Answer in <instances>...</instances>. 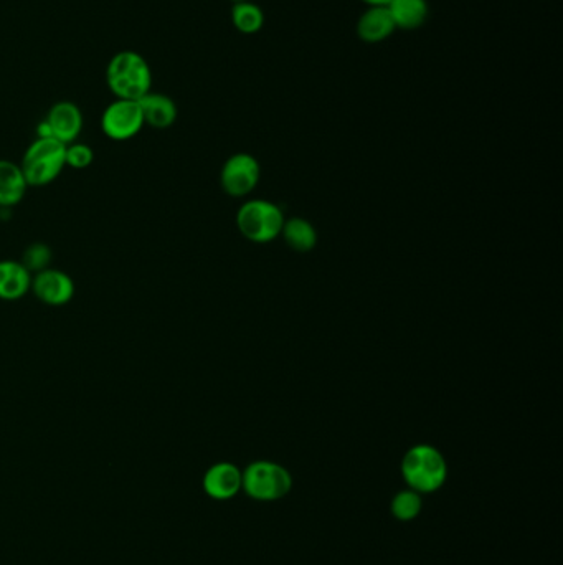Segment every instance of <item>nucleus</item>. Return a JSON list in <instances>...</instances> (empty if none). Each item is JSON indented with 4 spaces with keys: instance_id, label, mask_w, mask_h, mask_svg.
Here are the masks:
<instances>
[{
    "instance_id": "f257e3e1",
    "label": "nucleus",
    "mask_w": 563,
    "mask_h": 565,
    "mask_svg": "<svg viewBox=\"0 0 563 565\" xmlns=\"http://www.w3.org/2000/svg\"><path fill=\"white\" fill-rule=\"evenodd\" d=\"M106 81L118 100L139 101L151 91V67L138 52L124 50L109 60Z\"/></svg>"
},
{
    "instance_id": "f03ea898",
    "label": "nucleus",
    "mask_w": 563,
    "mask_h": 565,
    "mask_svg": "<svg viewBox=\"0 0 563 565\" xmlns=\"http://www.w3.org/2000/svg\"><path fill=\"white\" fill-rule=\"evenodd\" d=\"M403 480L408 488L420 494L435 493L445 485L448 465L440 450L431 445H415L403 456Z\"/></svg>"
},
{
    "instance_id": "7ed1b4c3",
    "label": "nucleus",
    "mask_w": 563,
    "mask_h": 565,
    "mask_svg": "<svg viewBox=\"0 0 563 565\" xmlns=\"http://www.w3.org/2000/svg\"><path fill=\"white\" fill-rule=\"evenodd\" d=\"M67 146L55 138H37L25 151L20 167L29 187H42L52 184L63 169Z\"/></svg>"
},
{
    "instance_id": "20e7f679",
    "label": "nucleus",
    "mask_w": 563,
    "mask_h": 565,
    "mask_svg": "<svg viewBox=\"0 0 563 565\" xmlns=\"http://www.w3.org/2000/svg\"><path fill=\"white\" fill-rule=\"evenodd\" d=\"M291 488V473L275 461H253L242 471V490L256 501H278Z\"/></svg>"
},
{
    "instance_id": "39448f33",
    "label": "nucleus",
    "mask_w": 563,
    "mask_h": 565,
    "mask_svg": "<svg viewBox=\"0 0 563 565\" xmlns=\"http://www.w3.org/2000/svg\"><path fill=\"white\" fill-rule=\"evenodd\" d=\"M283 210L268 200H250L238 210L237 227L243 237L266 243L280 237L284 225Z\"/></svg>"
},
{
    "instance_id": "423d86ee",
    "label": "nucleus",
    "mask_w": 563,
    "mask_h": 565,
    "mask_svg": "<svg viewBox=\"0 0 563 565\" xmlns=\"http://www.w3.org/2000/svg\"><path fill=\"white\" fill-rule=\"evenodd\" d=\"M144 126L146 124L139 101L116 98L101 116V129L106 138L113 141H129L136 138Z\"/></svg>"
},
{
    "instance_id": "0eeeda50",
    "label": "nucleus",
    "mask_w": 563,
    "mask_h": 565,
    "mask_svg": "<svg viewBox=\"0 0 563 565\" xmlns=\"http://www.w3.org/2000/svg\"><path fill=\"white\" fill-rule=\"evenodd\" d=\"M260 162L247 152H238L223 164L220 184L232 197H245L260 182Z\"/></svg>"
},
{
    "instance_id": "6e6552de",
    "label": "nucleus",
    "mask_w": 563,
    "mask_h": 565,
    "mask_svg": "<svg viewBox=\"0 0 563 565\" xmlns=\"http://www.w3.org/2000/svg\"><path fill=\"white\" fill-rule=\"evenodd\" d=\"M30 291L38 301L48 306H63L70 303L75 296V283L65 271L58 268H45L32 276Z\"/></svg>"
},
{
    "instance_id": "1a4fd4ad",
    "label": "nucleus",
    "mask_w": 563,
    "mask_h": 565,
    "mask_svg": "<svg viewBox=\"0 0 563 565\" xmlns=\"http://www.w3.org/2000/svg\"><path fill=\"white\" fill-rule=\"evenodd\" d=\"M45 123L50 128L52 138L57 139L60 143H75L83 129V113L80 108L71 103V101H60L57 105H53L48 111Z\"/></svg>"
},
{
    "instance_id": "9d476101",
    "label": "nucleus",
    "mask_w": 563,
    "mask_h": 565,
    "mask_svg": "<svg viewBox=\"0 0 563 565\" xmlns=\"http://www.w3.org/2000/svg\"><path fill=\"white\" fill-rule=\"evenodd\" d=\"M202 485L210 498L227 501L242 491V471L233 463L220 461L205 471Z\"/></svg>"
},
{
    "instance_id": "9b49d317",
    "label": "nucleus",
    "mask_w": 563,
    "mask_h": 565,
    "mask_svg": "<svg viewBox=\"0 0 563 565\" xmlns=\"http://www.w3.org/2000/svg\"><path fill=\"white\" fill-rule=\"evenodd\" d=\"M32 276L24 263L0 260V300H22L32 288Z\"/></svg>"
},
{
    "instance_id": "f8f14e48",
    "label": "nucleus",
    "mask_w": 563,
    "mask_h": 565,
    "mask_svg": "<svg viewBox=\"0 0 563 565\" xmlns=\"http://www.w3.org/2000/svg\"><path fill=\"white\" fill-rule=\"evenodd\" d=\"M144 124H149L154 129L171 128L177 121V105L172 98L162 93L149 91L146 96L139 100Z\"/></svg>"
},
{
    "instance_id": "ddd939ff",
    "label": "nucleus",
    "mask_w": 563,
    "mask_h": 565,
    "mask_svg": "<svg viewBox=\"0 0 563 565\" xmlns=\"http://www.w3.org/2000/svg\"><path fill=\"white\" fill-rule=\"evenodd\" d=\"M29 190L20 164L0 159V207L10 209L20 204Z\"/></svg>"
},
{
    "instance_id": "4468645a",
    "label": "nucleus",
    "mask_w": 563,
    "mask_h": 565,
    "mask_svg": "<svg viewBox=\"0 0 563 565\" xmlns=\"http://www.w3.org/2000/svg\"><path fill=\"white\" fill-rule=\"evenodd\" d=\"M387 7H369L357 22V35L365 43H380L395 32Z\"/></svg>"
},
{
    "instance_id": "2eb2a0df",
    "label": "nucleus",
    "mask_w": 563,
    "mask_h": 565,
    "mask_svg": "<svg viewBox=\"0 0 563 565\" xmlns=\"http://www.w3.org/2000/svg\"><path fill=\"white\" fill-rule=\"evenodd\" d=\"M387 10L395 29L400 30L420 29L430 14L426 0H390Z\"/></svg>"
},
{
    "instance_id": "dca6fc26",
    "label": "nucleus",
    "mask_w": 563,
    "mask_h": 565,
    "mask_svg": "<svg viewBox=\"0 0 563 565\" xmlns=\"http://www.w3.org/2000/svg\"><path fill=\"white\" fill-rule=\"evenodd\" d=\"M281 235H283L286 245L294 252L308 253L316 247V228L313 227L311 222L301 219V217L284 220Z\"/></svg>"
},
{
    "instance_id": "f3484780",
    "label": "nucleus",
    "mask_w": 563,
    "mask_h": 565,
    "mask_svg": "<svg viewBox=\"0 0 563 565\" xmlns=\"http://www.w3.org/2000/svg\"><path fill=\"white\" fill-rule=\"evenodd\" d=\"M232 22L238 32L247 35L256 34L265 25V14L260 5L250 0H242L233 5Z\"/></svg>"
},
{
    "instance_id": "a211bd4d",
    "label": "nucleus",
    "mask_w": 563,
    "mask_h": 565,
    "mask_svg": "<svg viewBox=\"0 0 563 565\" xmlns=\"http://www.w3.org/2000/svg\"><path fill=\"white\" fill-rule=\"evenodd\" d=\"M422 508V494L410 490V488L395 494L392 504H390L393 518H397L398 521H403V523L417 519L418 514L422 513Z\"/></svg>"
},
{
    "instance_id": "6ab92c4d",
    "label": "nucleus",
    "mask_w": 563,
    "mask_h": 565,
    "mask_svg": "<svg viewBox=\"0 0 563 565\" xmlns=\"http://www.w3.org/2000/svg\"><path fill=\"white\" fill-rule=\"evenodd\" d=\"M95 161V152L88 146V144L83 143H71L68 144L67 149H65V162L67 166L71 169H86L90 167Z\"/></svg>"
},
{
    "instance_id": "aec40b11",
    "label": "nucleus",
    "mask_w": 563,
    "mask_h": 565,
    "mask_svg": "<svg viewBox=\"0 0 563 565\" xmlns=\"http://www.w3.org/2000/svg\"><path fill=\"white\" fill-rule=\"evenodd\" d=\"M50 257H52V253L45 243H34L25 250L24 262L22 263L29 268L30 273H38V271L48 268Z\"/></svg>"
},
{
    "instance_id": "412c9836",
    "label": "nucleus",
    "mask_w": 563,
    "mask_h": 565,
    "mask_svg": "<svg viewBox=\"0 0 563 565\" xmlns=\"http://www.w3.org/2000/svg\"><path fill=\"white\" fill-rule=\"evenodd\" d=\"M362 2L369 7H387L390 4V0H362Z\"/></svg>"
},
{
    "instance_id": "4be33fe9",
    "label": "nucleus",
    "mask_w": 563,
    "mask_h": 565,
    "mask_svg": "<svg viewBox=\"0 0 563 565\" xmlns=\"http://www.w3.org/2000/svg\"><path fill=\"white\" fill-rule=\"evenodd\" d=\"M233 2H242V0H233Z\"/></svg>"
}]
</instances>
